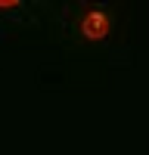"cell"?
Segmentation results:
<instances>
[{
  "mask_svg": "<svg viewBox=\"0 0 149 155\" xmlns=\"http://www.w3.org/2000/svg\"><path fill=\"white\" fill-rule=\"evenodd\" d=\"M106 28H109V22H106V16H103L99 9L87 12V19H84V34H87V37H103Z\"/></svg>",
  "mask_w": 149,
  "mask_h": 155,
  "instance_id": "cell-1",
  "label": "cell"
}]
</instances>
